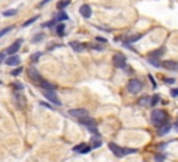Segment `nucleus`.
<instances>
[{
	"mask_svg": "<svg viewBox=\"0 0 178 162\" xmlns=\"http://www.w3.org/2000/svg\"><path fill=\"white\" fill-rule=\"evenodd\" d=\"M150 119H152V123H153L154 126L160 127L167 122V113L164 111H160V109H154V111L152 112Z\"/></svg>",
	"mask_w": 178,
	"mask_h": 162,
	"instance_id": "nucleus-1",
	"label": "nucleus"
},
{
	"mask_svg": "<svg viewBox=\"0 0 178 162\" xmlns=\"http://www.w3.org/2000/svg\"><path fill=\"white\" fill-rule=\"evenodd\" d=\"M43 95H45V98L47 99V101H50V103H55V105H57V106L61 105L60 99H59L57 94H56L55 91H47V90H45V91H43Z\"/></svg>",
	"mask_w": 178,
	"mask_h": 162,
	"instance_id": "nucleus-4",
	"label": "nucleus"
},
{
	"mask_svg": "<svg viewBox=\"0 0 178 162\" xmlns=\"http://www.w3.org/2000/svg\"><path fill=\"white\" fill-rule=\"evenodd\" d=\"M22 70H24L22 67H17L15 70H13V71H11V75H20V74H21Z\"/></svg>",
	"mask_w": 178,
	"mask_h": 162,
	"instance_id": "nucleus-32",
	"label": "nucleus"
},
{
	"mask_svg": "<svg viewBox=\"0 0 178 162\" xmlns=\"http://www.w3.org/2000/svg\"><path fill=\"white\" fill-rule=\"evenodd\" d=\"M14 99H15V106H17L18 109H24L25 108V98L20 92L14 94Z\"/></svg>",
	"mask_w": 178,
	"mask_h": 162,
	"instance_id": "nucleus-9",
	"label": "nucleus"
},
{
	"mask_svg": "<svg viewBox=\"0 0 178 162\" xmlns=\"http://www.w3.org/2000/svg\"><path fill=\"white\" fill-rule=\"evenodd\" d=\"M88 46H92V49H96V51H102V46H99V45H93V43H89Z\"/></svg>",
	"mask_w": 178,
	"mask_h": 162,
	"instance_id": "nucleus-36",
	"label": "nucleus"
},
{
	"mask_svg": "<svg viewBox=\"0 0 178 162\" xmlns=\"http://www.w3.org/2000/svg\"><path fill=\"white\" fill-rule=\"evenodd\" d=\"M0 84H2V81H0Z\"/></svg>",
	"mask_w": 178,
	"mask_h": 162,
	"instance_id": "nucleus-45",
	"label": "nucleus"
},
{
	"mask_svg": "<svg viewBox=\"0 0 178 162\" xmlns=\"http://www.w3.org/2000/svg\"><path fill=\"white\" fill-rule=\"evenodd\" d=\"M38 18H39V17H38V15H36V17H32V18H29L28 21H25L24 24H22V27H28V25L33 24V22H35V21H38Z\"/></svg>",
	"mask_w": 178,
	"mask_h": 162,
	"instance_id": "nucleus-27",
	"label": "nucleus"
},
{
	"mask_svg": "<svg viewBox=\"0 0 178 162\" xmlns=\"http://www.w3.org/2000/svg\"><path fill=\"white\" fill-rule=\"evenodd\" d=\"M55 22H56V20H51V21H47V22H45V24H43V27H47V28H50V27H53V25H55Z\"/></svg>",
	"mask_w": 178,
	"mask_h": 162,
	"instance_id": "nucleus-35",
	"label": "nucleus"
},
{
	"mask_svg": "<svg viewBox=\"0 0 178 162\" xmlns=\"http://www.w3.org/2000/svg\"><path fill=\"white\" fill-rule=\"evenodd\" d=\"M70 46L74 49L75 52H82L84 51V46L85 45H82V43H79V42H75V41H73V42H70Z\"/></svg>",
	"mask_w": 178,
	"mask_h": 162,
	"instance_id": "nucleus-18",
	"label": "nucleus"
},
{
	"mask_svg": "<svg viewBox=\"0 0 178 162\" xmlns=\"http://www.w3.org/2000/svg\"><path fill=\"white\" fill-rule=\"evenodd\" d=\"M68 4H70V0H61L60 3H57V9L59 10H63V9H66Z\"/></svg>",
	"mask_w": 178,
	"mask_h": 162,
	"instance_id": "nucleus-24",
	"label": "nucleus"
},
{
	"mask_svg": "<svg viewBox=\"0 0 178 162\" xmlns=\"http://www.w3.org/2000/svg\"><path fill=\"white\" fill-rule=\"evenodd\" d=\"M148 63L152 64V66H154V67H161V62H160L157 57H150V56H149L148 57Z\"/></svg>",
	"mask_w": 178,
	"mask_h": 162,
	"instance_id": "nucleus-19",
	"label": "nucleus"
},
{
	"mask_svg": "<svg viewBox=\"0 0 178 162\" xmlns=\"http://www.w3.org/2000/svg\"><path fill=\"white\" fill-rule=\"evenodd\" d=\"M159 101H160V96L159 95H153L150 98V105L152 106H156L157 103H159Z\"/></svg>",
	"mask_w": 178,
	"mask_h": 162,
	"instance_id": "nucleus-26",
	"label": "nucleus"
},
{
	"mask_svg": "<svg viewBox=\"0 0 178 162\" xmlns=\"http://www.w3.org/2000/svg\"><path fill=\"white\" fill-rule=\"evenodd\" d=\"M20 62H21V59H20L17 55H11L10 57H6L7 66H17V64H20Z\"/></svg>",
	"mask_w": 178,
	"mask_h": 162,
	"instance_id": "nucleus-12",
	"label": "nucleus"
},
{
	"mask_svg": "<svg viewBox=\"0 0 178 162\" xmlns=\"http://www.w3.org/2000/svg\"><path fill=\"white\" fill-rule=\"evenodd\" d=\"M170 129H171V124H169V123H164L163 126H160L159 127V136H163V134H166V133H169L170 132Z\"/></svg>",
	"mask_w": 178,
	"mask_h": 162,
	"instance_id": "nucleus-17",
	"label": "nucleus"
},
{
	"mask_svg": "<svg viewBox=\"0 0 178 162\" xmlns=\"http://www.w3.org/2000/svg\"><path fill=\"white\" fill-rule=\"evenodd\" d=\"M21 43H22V39H18L17 42H14L9 49H7L6 53H7V55H15L17 52L20 51V46H21Z\"/></svg>",
	"mask_w": 178,
	"mask_h": 162,
	"instance_id": "nucleus-11",
	"label": "nucleus"
},
{
	"mask_svg": "<svg viewBox=\"0 0 178 162\" xmlns=\"http://www.w3.org/2000/svg\"><path fill=\"white\" fill-rule=\"evenodd\" d=\"M11 30H13L11 27H7V28H4V30H2V31H0V38H2L3 35H6V34H9Z\"/></svg>",
	"mask_w": 178,
	"mask_h": 162,
	"instance_id": "nucleus-33",
	"label": "nucleus"
},
{
	"mask_svg": "<svg viewBox=\"0 0 178 162\" xmlns=\"http://www.w3.org/2000/svg\"><path fill=\"white\" fill-rule=\"evenodd\" d=\"M17 14V10L15 9H11V10H6L3 11V17H13V15Z\"/></svg>",
	"mask_w": 178,
	"mask_h": 162,
	"instance_id": "nucleus-23",
	"label": "nucleus"
},
{
	"mask_svg": "<svg viewBox=\"0 0 178 162\" xmlns=\"http://www.w3.org/2000/svg\"><path fill=\"white\" fill-rule=\"evenodd\" d=\"M174 129H175V130H177V132H178V120H177V122H175V124H174Z\"/></svg>",
	"mask_w": 178,
	"mask_h": 162,
	"instance_id": "nucleus-44",
	"label": "nucleus"
},
{
	"mask_svg": "<svg viewBox=\"0 0 178 162\" xmlns=\"http://www.w3.org/2000/svg\"><path fill=\"white\" fill-rule=\"evenodd\" d=\"M141 38H142L141 34H139V35H134V36H131V38H128V42H136V41H139Z\"/></svg>",
	"mask_w": 178,
	"mask_h": 162,
	"instance_id": "nucleus-30",
	"label": "nucleus"
},
{
	"mask_svg": "<svg viewBox=\"0 0 178 162\" xmlns=\"http://www.w3.org/2000/svg\"><path fill=\"white\" fill-rule=\"evenodd\" d=\"M96 41H99V42H107V39L106 38H100V36H96Z\"/></svg>",
	"mask_w": 178,
	"mask_h": 162,
	"instance_id": "nucleus-41",
	"label": "nucleus"
},
{
	"mask_svg": "<svg viewBox=\"0 0 178 162\" xmlns=\"http://www.w3.org/2000/svg\"><path fill=\"white\" fill-rule=\"evenodd\" d=\"M164 81H166V84H174L175 83L174 78H164Z\"/></svg>",
	"mask_w": 178,
	"mask_h": 162,
	"instance_id": "nucleus-38",
	"label": "nucleus"
},
{
	"mask_svg": "<svg viewBox=\"0 0 178 162\" xmlns=\"http://www.w3.org/2000/svg\"><path fill=\"white\" fill-rule=\"evenodd\" d=\"M79 123H81L82 126L86 127L91 133H96V134H97L96 122H95V119H92V117H89V116H85V117H81V119H79ZM97 136H99V134H97Z\"/></svg>",
	"mask_w": 178,
	"mask_h": 162,
	"instance_id": "nucleus-2",
	"label": "nucleus"
},
{
	"mask_svg": "<svg viewBox=\"0 0 178 162\" xmlns=\"http://www.w3.org/2000/svg\"><path fill=\"white\" fill-rule=\"evenodd\" d=\"M166 53V48H159L156 49V51H152L150 53H149V56L150 57H157L159 59V56H161V55Z\"/></svg>",
	"mask_w": 178,
	"mask_h": 162,
	"instance_id": "nucleus-16",
	"label": "nucleus"
},
{
	"mask_svg": "<svg viewBox=\"0 0 178 162\" xmlns=\"http://www.w3.org/2000/svg\"><path fill=\"white\" fill-rule=\"evenodd\" d=\"M43 34H38V35H35V38L32 39V42L33 43H38V42H40V41H43Z\"/></svg>",
	"mask_w": 178,
	"mask_h": 162,
	"instance_id": "nucleus-29",
	"label": "nucleus"
},
{
	"mask_svg": "<svg viewBox=\"0 0 178 162\" xmlns=\"http://www.w3.org/2000/svg\"><path fill=\"white\" fill-rule=\"evenodd\" d=\"M100 145H102V141H100L99 136H97V137H93V138H92V148H99Z\"/></svg>",
	"mask_w": 178,
	"mask_h": 162,
	"instance_id": "nucleus-21",
	"label": "nucleus"
},
{
	"mask_svg": "<svg viewBox=\"0 0 178 162\" xmlns=\"http://www.w3.org/2000/svg\"><path fill=\"white\" fill-rule=\"evenodd\" d=\"M75 152H81V154H88L89 151L92 150L89 145H86V144H78V145H75V147L73 148Z\"/></svg>",
	"mask_w": 178,
	"mask_h": 162,
	"instance_id": "nucleus-14",
	"label": "nucleus"
},
{
	"mask_svg": "<svg viewBox=\"0 0 178 162\" xmlns=\"http://www.w3.org/2000/svg\"><path fill=\"white\" fill-rule=\"evenodd\" d=\"M142 83L139 80H131L130 83H128V85H127V88H128V91H130L131 94H138V92H141V90H142Z\"/></svg>",
	"mask_w": 178,
	"mask_h": 162,
	"instance_id": "nucleus-3",
	"label": "nucleus"
},
{
	"mask_svg": "<svg viewBox=\"0 0 178 162\" xmlns=\"http://www.w3.org/2000/svg\"><path fill=\"white\" fill-rule=\"evenodd\" d=\"M27 74H28V77H29L31 80L35 81V83H38V84L43 80V78L40 77V74H39V70H36L35 67H29V69L27 70Z\"/></svg>",
	"mask_w": 178,
	"mask_h": 162,
	"instance_id": "nucleus-6",
	"label": "nucleus"
},
{
	"mask_svg": "<svg viewBox=\"0 0 178 162\" xmlns=\"http://www.w3.org/2000/svg\"><path fill=\"white\" fill-rule=\"evenodd\" d=\"M138 103H139V105H142V106L150 105V98H149V96H141L139 101H138Z\"/></svg>",
	"mask_w": 178,
	"mask_h": 162,
	"instance_id": "nucleus-20",
	"label": "nucleus"
},
{
	"mask_svg": "<svg viewBox=\"0 0 178 162\" xmlns=\"http://www.w3.org/2000/svg\"><path fill=\"white\" fill-rule=\"evenodd\" d=\"M79 14H81L84 18H89L92 15L91 6H89V4H82V6L79 7Z\"/></svg>",
	"mask_w": 178,
	"mask_h": 162,
	"instance_id": "nucleus-10",
	"label": "nucleus"
},
{
	"mask_svg": "<svg viewBox=\"0 0 178 162\" xmlns=\"http://www.w3.org/2000/svg\"><path fill=\"white\" fill-rule=\"evenodd\" d=\"M39 85L43 88V90H47V91H55L56 90V85L51 84L50 81H46V80H42L39 83Z\"/></svg>",
	"mask_w": 178,
	"mask_h": 162,
	"instance_id": "nucleus-15",
	"label": "nucleus"
},
{
	"mask_svg": "<svg viewBox=\"0 0 178 162\" xmlns=\"http://www.w3.org/2000/svg\"><path fill=\"white\" fill-rule=\"evenodd\" d=\"M50 2H51V0H42V2H40V4H39V6H38V7H43V6H45V4L50 3Z\"/></svg>",
	"mask_w": 178,
	"mask_h": 162,
	"instance_id": "nucleus-39",
	"label": "nucleus"
},
{
	"mask_svg": "<svg viewBox=\"0 0 178 162\" xmlns=\"http://www.w3.org/2000/svg\"><path fill=\"white\" fill-rule=\"evenodd\" d=\"M64 31H66V25H64L63 22H60V24L57 25V34L60 36H63L64 35Z\"/></svg>",
	"mask_w": 178,
	"mask_h": 162,
	"instance_id": "nucleus-25",
	"label": "nucleus"
},
{
	"mask_svg": "<svg viewBox=\"0 0 178 162\" xmlns=\"http://www.w3.org/2000/svg\"><path fill=\"white\" fill-rule=\"evenodd\" d=\"M161 66L167 70H178V63L174 62V60H164L161 63Z\"/></svg>",
	"mask_w": 178,
	"mask_h": 162,
	"instance_id": "nucleus-13",
	"label": "nucleus"
},
{
	"mask_svg": "<svg viewBox=\"0 0 178 162\" xmlns=\"http://www.w3.org/2000/svg\"><path fill=\"white\" fill-rule=\"evenodd\" d=\"M149 80L152 81V84H153V87L156 88V83H154V80H153V75H150V74H149Z\"/></svg>",
	"mask_w": 178,
	"mask_h": 162,
	"instance_id": "nucleus-43",
	"label": "nucleus"
},
{
	"mask_svg": "<svg viewBox=\"0 0 178 162\" xmlns=\"http://www.w3.org/2000/svg\"><path fill=\"white\" fill-rule=\"evenodd\" d=\"M154 159H156V162H164V155H161V154H156L154 155Z\"/></svg>",
	"mask_w": 178,
	"mask_h": 162,
	"instance_id": "nucleus-31",
	"label": "nucleus"
},
{
	"mask_svg": "<svg viewBox=\"0 0 178 162\" xmlns=\"http://www.w3.org/2000/svg\"><path fill=\"white\" fill-rule=\"evenodd\" d=\"M170 95H171L172 98H177L178 96V88H172V90L170 91Z\"/></svg>",
	"mask_w": 178,
	"mask_h": 162,
	"instance_id": "nucleus-34",
	"label": "nucleus"
},
{
	"mask_svg": "<svg viewBox=\"0 0 178 162\" xmlns=\"http://www.w3.org/2000/svg\"><path fill=\"white\" fill-rule=\"evenodd\" d=\"M113 63H114L116 67H118V69H124L125 67V63H127V60H125V56L121 53H116L114 56H113Z\"/></svg>",
	"mask_w": 178,
	"mask_h": 162,
	"instance_id": "nucleus-5",
	"label": "nucleus"
},
{
	"mask_svg": "<svg viewBox=\"0 0 178 162\" xmlns=\"http://www.w3.org/2000/svg\"><path fill=\"white\" fill-rule=\"evenodd\" d=\"M13 87H14V88H18V90H22V85L20 84V83H14V84H13Z\"/></svg>",
	"mask_w": 178,
	"mask_h": 162,
	"instance_id": "nucleus-40",
	"label": "nucleus"
},
{
	"mask_svg": "<svg viewBox=\"0 0 178 162\" xmlns=\"http://www.w3.org/2000/svg\"><path fill=\"white\" fill-rule=\"evenodd\" d=\"M40 56H42V53H40V52H35V53L31 55V60H32V62H38Z\"/></svg>",
	"mask_w": 178,
	"mask_h": 162,
	"instance_id": "nucleus-28",
	"label": "nucleus"
},
{
	"mask_svg": "<svg viewBox=\"0 0 178 162\" xmlns=\"http://www.w3.org/2000/svg\"><path fill=\"white\" fill-rule=\"evenodd\" d=\"M124 69H125V73H128V74H132V69H131V67H127V66H125V67H124Z\"/></svg>",
	"mask_w": 178,
	"mask_h": 162,
	"instance_id": "nucleus-42",
	"label": "nucleus"
},
{
	"mask_svg": "<svg viewBox=\"0 0 178 162\" xmlns=\"http://www.w3.org/2000/svg\"><path fill=\"white\" fill-rule=\"evenodd\" d=\"M6 60V52H0V63Z\"/></svg>",
	"mask_w": 178,
	"mask_h": 162,
	"instance_id": "nucleus-37",
	"label": "nucleus"
},
{
	"mask_svg": "<svg viewBox=\"0 0 178 162\" xmlns=\"http://www.w3.org/2000/svg\"><path fill=\"white\" fill-rule=\"evenodd\" d=\"M57 20L59 21H66V20H68V15H67V13L66 11H63V10H61L60 13H59V15H57Z\"/></svg>",
	"mask_w": 178,
	"mask_h": 162,
	"instance_id": "nucleus-22",
	"label": "nucleus"
},
{
	"mask_svg": "<svg viewBox=\"0 0 178 162\" xmlns=\"http://www.w3.org/2000/svg\"><path fill=\"white\" fill-rule=\"evenodd\" d=\"M68 115H70V116H73V117H78V119H81V117L89 116V112H88L86 109L77 108V109H70V111H68Z\"/></svg>",
	"mask_w": 178,
	"mask_h": 162,
	"instance_id": "nucleus-7",
	"label": "nucleus"
},
{
	"mask_svg": "<svg viewBox=\"0 0 178 162\" xmlns=\"http://www.w3.org/2000/svg\"><path fill=\"white\" fill-rule=\"evenodd\" d=\"M109 147H110V150H112V152L116 156H118V158H121V156L125 155V152H124V148H121L120 145H117L116 143H110Z\"/></svg>",
	"mask_w": 178,
	"mask_h": 162,
	"instance_id": "nucleus-8",
	"label": "nucleus"
}]
</instances>
